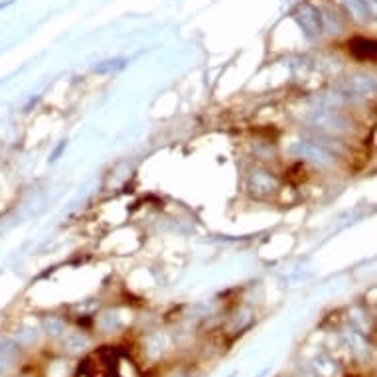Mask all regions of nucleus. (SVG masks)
Listing matches in <instances>:
<instances>
[{"instance_id":"1","label":"nucleus","mask_w":377,"mask_h":377,"mask_svg":"<svg viewBox=\"0 0 377 377\" xmlns=\"http://www.w3.org/2000/svg\"><path fill=\"white\" fill-rule=\"evenodd\" d=\"M76 377H143L133 357L121 348H101L83 360Z\"/></svg>"},{"instance_id":"5","label":"nucleus","mask_w":377,"mask_h":377,"mask_svg":"<svg viewBox=\"0 0 377 377\" xmlns=\"http://www.w3.org/2000/svg\"><path fill=\"white\" fill-rule=\"evenodd\" d=\"M300 152L306 156V158H311L314 162H330V155L328 152H324L322 148L314 145H304L300 146Z\"/></svg>"},{"instance_id":"4","label":"nucleus","mask_w":377,"mask_h":377,"mask_svg":"<svg viewBox=\"0 0 377 377\" xmlns=\"http://www.w3.org/2000/svg\"><path fill=\"white\" fill-rule=\"evenodd\" d=\"M350 52H352L357 59H374L377 54V45L374 40L354 38V40L350 42Z\"/></svg>"},{"instance_id":"2","label":"nucleus","mask_w":377,"mask_h":377,"mask_svg":"<svg viewBox=\"0 0 377 377\" xmlns=\"http://www.w3.org/2000/svg\"><path fill=\"white\" fill-rule=\"evenodd\" d=\"M294 18L300 24V28L304 30V34L308 38H318L322 34V18L320 12L316 10L312 4H300L299 8L294 10Z\"/></svg>"},{"instance_id":"3","label":"nucleus","mask_w":377,"mask_h":377,"mask_svg":"<svg viewBox=\"0 0 377 377\" xmlns=\"http://www.w3.org/2000/svg\"><path fill=\"white\" fill-rule=\"evenodd\" d=\"M277 178L269 174V172H263V170L253 172L249 176V192L257 198H265L269 194H273L277 190Z\"/></svg>"}]
</instances>
